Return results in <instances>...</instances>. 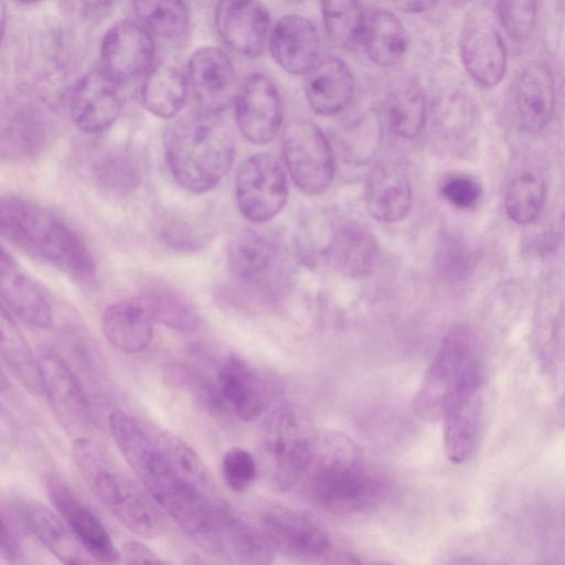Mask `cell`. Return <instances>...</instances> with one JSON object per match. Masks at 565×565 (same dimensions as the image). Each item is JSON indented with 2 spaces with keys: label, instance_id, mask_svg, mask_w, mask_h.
Masks as SVG:
<instances>
[{
  "label": "cell",
  "instance_id": "cell-1",
  "mask_svg": "<svg viewBox=\"0 0 565 565\" xmlns=\"http://www.w3.org/2000/svg\"><path fill=\"white\" fill-rule=\"evenodd\" d=\"M111 437L148 494L200 546L221 553L218 522L222 502L184 479L167 458L157 439L128 414L108 417Z\"/></svg>",
  "mask_w": 565,
  "mask_h": 565
},
{
  "label": "cell",
  "instance_id": "cell-2",
  "mask_svg": "<svg viewBox=\"0 0 565 565\" xmlns=\"http://www.w3.org/2000/svg\"><path fill=\"white\" fill-rule=\"evenodd\" d=\"M300 482L317 504L333 512L367 510L387 491L385 481L367 466L356 444L333 430H313Z\"/></svg>",
  "mask_w": 565,
  "mask_h": 565
},
{
  "label": "cell",
  "instance_id": "cell-3",
  "mask_svg": "<svg viewBox=\"0 0 565 565\" xmlns=\"http://www.w3.org/2000/svg\"><path fill=\"white\" fill-rule=\"evenodd\" d=\"M0 230L14 247L76 282L89 285L95 280L96 266L85 241L52 210L21 196H2Z\"/></svg>",
  "mask_w": 565,
  "mask_h": 565
},
{
  "label": "cell",
  "instance_id": "cell-4",
  "mask_svg": "<svg viewBox=\"0 0 565 565\" xmlns=\"http://www.w3.org/2000/svg\"><path fill=\"white\" fill-rule=\"evenodd\" d=\"M169 170L183 189L203 193L231 170L235 143L228 128L205 110L175 120L164 136Z\"/></svg>",
  "mask_w": 565,
  "mask_h": 565
},
{
  "label": "cell",
  "instance_id": "cell-5",
  "mask_svg": "<svg viewBox=\"0 0 565 565\" xmlns=\"http://www.w3.org/2000/svg\"><path fill=\"white\" fill-rule=\"evenodd\" d=\"M73 458L95 495L122 525L143 537L161 533L163 522L156 507L126 475L107 463L93 440L78 443Z\"/></svg>",
  "mask_w": 565,
  "mask_h": 565
},
{
  "label": "cell",
  "instance_id": "cell-6",
  "mask_svg": "<svg viewBox=\"0 0 565 565\" xmlns=\"http://www.w3.org/2000/svg\"><path fill=\"white\" fill-rule=\"evenodd\" d=\"M313 430L294 404H282L266 418L260 450L268 478L279 490H289L301 481L306 470Z\"/></svg>",
  "mask_w": 565,
  "mask_h": 565
},
{
  "label": "cell",
  "instance_id": "cell-7",
  "mask_svg": "<svg viewBox=\"0 0 565 565\" xmlns=\"http://www.w3.org/2000/svg\"><path fill=\"white\" fill-rule=\"evenodd\" d=\"M482 418V375L478 356L459 373L445 397L444 447L454 463L467 461L475 451Z\"/></svg>",
  "mask_w": 565,
  "mask_h": 565
},
{
  "label": "cell",
  "instance_id": "cell-8",
  "mask_svg": "<svg viewBox=\"0 0 565 565\" xmlns=\"http://www.w3.org/2000/svg\"><path fill=\"white\" fill-rule=\"evenodd\" d=\"M476 355V339L467 326L457 324L445 334L413 399V409L419 418L426 422L441 419L449 387Z\"/></svg>",
  "mask_w": 565,
  "mask_h": 565
},
{
  "label": "cell",
  "instance_id": "cell-9",
  "mask_svg": "<svg viewBox=\"0 0 565 565\" xmlns=\"http://www.w3.org/2000/svg\"><path fill=\"white\" fill-rule=\"evenodd\" d=\"M230 276L244 291L269 295L284 280V257L277 243L265 233L246 230L228 245Z\"/></svg>",
  "mask_w": 565,
  "mask_h": 565
},
{
  "label": "cell",
  "instance_id": "cell-10",
  "mask_svg": "<svg viewBox=\"0 0 565 565\" xmlns=\"http://www.w3.org/2000/svg\"><path fill=\"white\" fill-rule=\"evenodd\" d=\"M282 153L295 184L307 194L326 191L334 175L331 147L322 131L309 121L289 125L282 137Z\"/></svg>",
  "mask_w": 565,
  "mask_h": 565
},
{
  "label": "cell",
  "instance_id": "cell-11",
  "mask_svg": "<svg viewBox=\"0 0 565 565\" xmlns=\"http://www.w3.org/2000/svg\"><path fill=\"white\" fill-rule=\"evenodd\" d=\"M239 212L248 221L264 223L285 206L288 183L281 164L270 154L258 153L241 166L235 183Z\"/></svg>",
  "mask_w": 565,
  "mask_h": 565
},
{
  "label": "cell",
  "instance_id": "cell-12",
  "mask_svg": "<svg viewBox=\"0 0 565 565\" xmlns=\"http://www.w3.org/2000/svg\"><path fill=\"white\" fill-rule=\"evenodd\" d=\"M154 52L152 33L139 21L122 20L111 25L103 36L100 70L122 85L150 71Z\"/></svg>",
  "mask_w": 565,
  "mask_h": 565
},
{
  "label": "cell",
  "instance_id": "cell-13",
  "mask_svg": "<svg viewBox=\"0 0 565 565\" xmlns=\"http://www.w3.org/2000/svg\"><path fill=\"white\" fill-rule=\"evenodd\" d=\"M188 85L202 110L218 113L235 103L239 88L235 67L217 46H202L188 62Z\"/></svg>",
  "mask_w": 565,
  "mask_h": 565
},
{
  "label": "cell",
  "instance_id": "cell-14",
  "mask_svg": "<svg viewBox=\"0 0 565 565\" xmlns=\"http://www.w3.org/2000/svg\"><path fill=\"white\" fill-rule=\"evenodd\" d=\"M46 491L56 512L95 562L116 563L121 558L100 519L64 480L51 476Z\"/></svg>",
  "mask_w": 565,
  "mask_h": 565
},
{
  "label": "cell",
  "instance_id": "cell-15",
  "mask_svg": "<svg viewBox=\"0 0 565 565\" xmlns=\"http://www.w3.org/2000/svg\"><path fill=\"white\" fill-rule=\"evenodd\" d=\"M121 85L100 68L76 81L70 92L68 109L72 120L84 132L95 134L110 127L124 107Z\"/></svg>",
  "mask_w": 565,
  "mask_h": 565
},
{
  "label": "cell",
  "instance_id": "cell-16",
  "mask_svg": "<svg viewBox=\"0 0 565 565\" xmlns=\"http://www.w3.org/2000/svg\"><path fill=\"white\" fill-rule=\"evenodd\" d=\"M214 23L222 41L245 57L260 55L271 32L269 12L260 0H220Z\"/></svg>",
  "mask_w": 565,
  "mask_h": 565
},
{
  "label": "cell",
  "instance_id": "cell-17",
  "mask_svg": "<svg viewBox=\"0 0 565 565\" xmlns=\"http://www.w3.org/2000/svg\"><path fill=\"white\" fill-rule=\"evenodd\" d=\"M460 56L467 73L482 87H493L504 76V41L486 15L475 14L467 20L460 38Z\"/></svg>",
  "mask_w": 565,
  "mask_h": 565
},
{
  "label": "cell",
  "instance_id": "cell-18",
  "mask_svg": "<svg viewBox=\"0 0 565 565\" xmlns=\"http://www.w3.org/2000/svg\"><path fill=\"white\" fill-rule=\"evenodd\" d=\"M235 104L237 126L247 140L264 145L276 137L282 121V107L269 78L250 75L241 86Z\"/></svg>",
  "mask_w": 565,
  "mask_h": 565
},
{
  "label": "cell",
  "instance_id": "cell-19",
  "mask_svg": "<svg viewBox=\"0 0 565 565\" xmlns=\"http://www.w3.org/2000/svg\"><path fill=\"white\" fill-rule=\"evenodd\" d=\"M260 525L271 546L291 556L313 559L326 555L331 547L329 535L317 522L291 509H269L263 514Z\"/></svg>",
  "mask_w": 565,
  "mask_h": 565
},
{
  "label": "cell",
  "instance_id": "cell-20",
  "mask_svg": "<svg viewBox=\"0 0 565 565\" xmlns=\"http://www.w3.org/2000/svg\"><path fill=\"white\" fill-rule=\"evenodd\" d=\"M44 394L60 423L71 431L88 428L92 412L81 381L68 364L55 352L40 359Z\"/></svg>",
  "mask_w": 565,
  "mask_h": 565
},
{
  "label": "cell",
  "instance_id": "cell-21",
  "mask_svg": "<svg viewBox=\"0 0 565 565\" xmlns=\"http://www.w3.org/2000/svg\"><path fill=\"white\" fill-rule=\"evenodd\" d=\"M216 385L225 407L242 420H255L268 408V383L250 363L236 354L227 355L221 363Z\"/></svg>",
  "mask_w": 565,
  "mask_h": 565
},
{
  "label": "cell",
  "instance_id": "cell-22",
  "mask_svg": "<svg viewBox=\"0 0 565 565\" xmlns=\"http://www.w3.org/2000/svg\"><path fill=\"white\" fill-rule=\"evenodd\" d=\"M269 51L287 73L307 75L321 60V41L315 24L300 14L282 17L271 29Z\"/></svg>",
  "mask_w": 565,
  "mask_h": 565
},
{
  "label": "cell",
  "instance_id": "cell-23",
  "mask_svg": "<svg viewBox=\"0 0 565 565\" xmlns=\"http://www.w3.org/2000/svg\"><path fill=\"white\" fill-rule=\"evenodd\" d=\"M14 511L32 535L60 562L64 564L95 562L62 516L46 505L34 500L20 499L14 502Z\"/></svg>",
  "mask_w": 565,
  "mask_h": 565
},
{
  "label": "cell",
  "instance_id": "cell-24",
  "mask_svg": "<svg viewBox=\"0 0 565 565\" xmlns=\"http://www.w3.org/2000/svg\"><path fill=\"white\" fill-rule=\"evenodd\" d=\"M0 290L2 307L10 315L34 328L51 326L52 308L46 295L6 250L0 260Z\"/></svg>",
  "mask_w": 565,
  "mask_h": 565
},
{
  "label": "cell",
  "instance_id": "cell-25",
  "mask_svg": "<svg viewBox=\"0 0 565 565\" xmlns=\"http://www.w3.org/2000/svg\"><path fill=\"white\" fill-rule=\"evenodd\" d=\"M365 205L373 218L382 223L403 220L412 206V185L404 168L393 161L375 163L367 173Z\"/></svg>",
  "mask_w": 565,
  "mask_h": 565
},
{
  "label": "cell",
  "instance_id": "cell-26",
  "mask_svg": "<svg viewBox=\"0 0 565 565\" xmlns=\"http://www.w3.org/2000/svg\"><path fill=\"white\" fill-rule=\"evenodd\" d=\"M518 121L522 130L537 134L550 124L555 108V84L550 67L531 62L522 71L515 93Z\"/></svg>",
  "mask_w": 565,
  "mask_h": 565
},
{
  "label": "cell",
  "instance_id": "cell-27",
  "mask_svg": "<svg viewBox=\"0 0 565 565\" xmlns=\"http://www.w3.org/2000/svg\"><path fill=\"white\" fill-rule=\"evenodd\" d=\"M150 313L139 297L111 303L102 317L106 339L120 352L137 354L146 350L153 337Z\"/></svg>",
  "mask_w": 565,
  "mask_h": 565
},
{
  "label": "cell",
  "instance_id": "cell-28",
  "mask_svg": "<svg viewBox=\"0 0 565 565\" xmlns=\"http://www.w3.org/2000/svg\"><path fill=\"white\" fill-rule=\"evenodd\" d=\"M353 92L352 73L340 58H321L307 74L305 93L317 114L331 116L342 111L351 102Z\"/></svg>",
  "mask_w": 565,
  "mask_h": 565
},
{
  "label": "cell",
  "instance_id": "cell-29",
  "mask_svg": "<svg viewBox=\"0 0 565 565\" xmlns=\"http://www.w3.org/2000/svg\"><path fill=\"white\" fill-rule=\"evenodd\" d=\"M376 256L377 246L373 234L358 223L341 226L328 248V257L333 268L351 278L369 276Z\"/></svg>",
  "mask_w": 565,
  "mask_h": 565
},
{
  "label": "cell",
  "instance_id": "cell-30",
  "mask_svg": "<svg viewBox=\"0 0 565 565\" xmlns=\"http://www.w3.org/2000/svg\"><path fill=\"white\" fill-rule=\"evenodd\" d=\"M361 42L376 65L397 64L409 46V35L401 20L388 11L377 10L366 17Z\"/></svg>",
  "mask_w": 565,
  "mask_h": 565
},
{
  "label": "cell",
  "instance_id": "cell-31",
  "mask_svg": "<svg viewBox=\"0 0 565 565\" xmlns=\"http://www.w3.org/2000/svg\"><path fill=\"white\" fill-rule=\"evenodd\" d=\"M0 352L7 367L25 390L34 395L44 394L40 360L34 356L12 315L3 307L0 319Z\"/></svg>",
  "mask_w": 565,
  "mask_h": 565
},
{
  "label": "cell",
  "instance_id": "cell-32",
  "mask_svg": "<svg viewBox=\"0 0 565 565\" xmlns=\"http://www.w3.org/2000/svg\"><path fill=\"white\" fill-rule=\"evenodd\" d=\"M188 79L171 65L158 64L146 74L141 86L145 108L160 118H173L183 108L188 95Z\"/></svg>",
  "mask_w": 565,
  "mask_h": 565
},
{
  "label": "cell",
  "instance_id": "cell-33",
  "mask_svg": "<svg viewBox=\"0 0 565 565\" xmlns=\"http://www.w3.org/2000/svg\"><path fill=\"white\" fill-rule=\"evenodd\" d=\"M221 553L245 564L270 562L273 546L264 533L253 529L241 520L225 504L220 514Z\"/></svg>",
  "mask_w": 565,
  "mask_h": 565
},
{
  "label": "cell",
  "instance_id": "cell-34",
  "mask_svg": "<svg viewBox=\"0 0 565 565\" xmlns=\"http://www.w3.org/2000/svg\"><path fill=\"white\" fill-rule=\"evenodd\" d=\"M477 109L469 98L460 94L444 97L434 113L436 135L448 146L461 149L472 142L477 129Z\"/></svg>",
  "mask_w": 565,
  "mask_h": 565
},
{
  "label": "cell",
  "instance_id": "cell-35",
  "mask_svg": "<svg viewBox=\"0 0 565 565\" xmlns=\"http://www.w3.org/2000/svg\"><path fill=\"white\" fill-rule=\"evenodd\" d=\"M384 109L391 129L401 138L413 139L425 126V97L413 83H403L393 88L385 99Z\"/></svg>",
  "mask_w": 565,
  "mask_h": 565
},
{
  "label": "cell",
  "instance_id": "cell-36",
  "mask_svg": "<svg viewBox=\"0 0 565 565\" xmlns=\"http://www.w3.org/2000/svg\"><path fill=\"white\" fill-rule=\"evenodd\" d=\"M321 15L337 46L349 49L361 42L367 17L361 0H321Z\"/></svg>",
  "mask_w": 565,
  "mask_h": 565
},
{
  "label": "cell",
  "instance_id": "cell-37",
  "mask_svg": "<svg viewBox=\"0 0 565 565\" xmlns=\"http://www.w3.org/2000/svg\"><path fill=\"white\" fill-rule=\"evenodd\" d=\"M131 3L139 22L157 36L178 39L189 28L184 0H131Z\"/></svg>",
  "mask_w": 565,
  "mask_h": 565
},
{
  "label": "cell",
  "instance_id": "cell-38",
  "mask_svg": "<svg viewBox=\"0 0 565 565\" xmlns=\"http://www.w3.org/2000/svg\"><path fill=\"white\" fill-rule=\"evenodd\" d=\"M152 320L180 332L194 331L200 316L183 297L167 288H153L138 296Z\"/></svg>",
  "mask_w": 565,
  "mask_h": 565
},
{
  "label": "cell",
  "instance_id": "cell-39",
  "mask_svg": "<svg viewBox=\"0 0 565 565\" xmlns=\"http://www.w3.org/2000/svg\"><path fill=\"white\" fill-rule=\"evenodd\" d=\"M157 440L177 471L194 487L215 498V483L209 468L199 454L181 437L163 431Z\"/></svg>",
  "mask_w": 565,
  "mask_h": 565
},
{
  "label": "cell",
  "instance_id": "cell-40",
  "mask_svg": "<svg viewBox=\"0 0 565 565\" xmlns=\"http://www.w3.org/2000/svg\"><path fill=\"white\" fill-rule=\"evenodd\" d=\"M545 183L537 174L524 171L509 184L504 207L508 216L518 224L533 223L543 209Z\"/></svg>",
  "mask_w": 565,
  "mask_h": 565
},
{
  "label": "cell",
  "instance_id": "cell-41",
  "mask_svg": "<svg viewBox=\"0 0 565 565\" xmlns=\"http://www.w3.org/2000/svg\"><path fill=\"white\" fill-rule=\"evenodd\" d=\"M93 177L104 190L114 194L134 191L142 179L138 159L127 151H111L100 157L93 166Z\"/></svg>",
  "mask_w": 565,
  "mask_h": 565
},
{
  "label": "cell",
  "instance_id": "cell-42",
  "mask_svg": "<svg viewBox=\"0 0 565 565\" xmlns=\"http://www.w3.org/2000/svg\"><path fill=\"white\" fill-rule=\"evenodd\" d=\"M477 255L462 237L446 233L440 236L434 256L437 276L447 284L469 278L476 268Z\"/></svg>",
  "mask_w": 565,
  "mask_h": 565
},
{
  "label": "cell",
  "instance_id": "cell-43",
  "mask_svg": "<svg viewBox=\"0 0 565 565\" xmlns=\"http://www.w3.org/2000/svg\"><path fill=\"white\" fill-rule=\"evenodd\" d=\"M164 380L170 386L189 393L206 409L225 408L217 385L191 366L182 363L169 364L164 370Z\"/></svg>",
  "mask_w": 565,
  "mask_h": 565
},
{
  "label": "cell",
  "instance_id": "cell-44",
  "mask_svg": "<svg viewBox=\"0 0 565 565\" xmlns=\"http://www.w3.org/2000/svg\"><path fill=\"white\" fill-rule=\"evenodd\" d=\"M539 0H498V12L505 32L515 41L526 40L533 32Z\"/></svg>",
  "mask_w": 565,
  "mask_h": 565
},
{
  "label": "cell",
  "instance_id": "cell-45",
  "mask_svg": "<svg viewBox=\"0 0 565 565\" xmlns=\"http://www.w3.org/2000/svg\"><path fill=\"white\" fill-rule=\"evenodd\" d=\"M221 467L225 483L237 493L249 489L257 477L254 456L242 447L230 448L222 458Z\"/></svg>",
  "mask_w": 565,
  "mask_h": 565
},
{
  "label": "cell",
  "instance_id": "cell-46",
  "mask_svg": "<svg viewBox=\"0 0 565 565\" xmlns=\"http://www.w3.org/2000/svg\"><path fill=\"white\" fill-rule=\"evenodd\" d=\"M440 195L459 210L475 209L482 198V186L471 175L455 173L447 175L439 185Z\"/></svg>",
  "mask_w": 565,
  "mask_h": 565
},
{
  "label": "cell",
  "instance_id": "cell-47",
  "mask_svg": "<svg viewBox=\"0 0 565 565\" xmlns=\"http://www.w3.org/2000/svg\"><path fill=\"white\" fill-rule=\"evenodd\" d=\"M159 232L162 241L175 249L194 250L205 241L203 230L195 222L179 216L163 221Z\"/></svg>",
  "mask_w": 565,
  "mask_h": 565
},
{
  "label": "cell",
  "instance_id": "cell-48",
  "mask_svg": "<svg viewBox=\"0 0 565 565\" xmlns=\"http://www.w3.org/2000/svg\"><path fill=\"white\" fill-rule=\"evenodd\" d=\"M0 551L1 556L9 563H20L23 557V550L9 516L1 512Z\"/></svg>",
  "mask_w": 565,
  "mask_h": 565
},
{
  "label": "cell",
  "instance_id": "cell-49",
  "mask_svg": "<svg viewBox=\"0 0 565 565\" xmlns=\"http://www.w3.org/2000/svg\"><path fill=\"white\" fill-rule=\"evenodd\" d=\"M121 558L127 564H167L153 550L141 542L128 541L121 545Z\"/></svg>",
  "mask_w": 565,
  "mask_h": 565
},
{
  "label": "cell",
  "instance_id": "cell-50",
  "mask_svg": "<svg viewBox=\"0 0 565 565\" xmlns=\"http://www.w3.org/2000/svg\"><path fill=\"white\" fill-rule=\"evenodd\" d=\"M399 10L408 13H418L430 9L436 0H391Z\"/></svg>",
  "mask_w": 565,
  "mask_h": 565
},
{
  "label": "cell",
  "instance_id": "cell-51",
  "mask_svg": "<svg viewBox=\"0 0 565 565\" xmlns=\"http://www.w3.org/2000/svg\"><path fill=\"white\" fill-rule=\"evenodd\" d=\"M553 233L555 238L556 252H559L563 255H565V215L561 217L556 227L553 228Z\"/></svg>",
  "mask_w": 565,
  "mask_h": 565
},
{
  "label": "cell",
  "instance_id": "cell-52",
  "mask_svg": "<svg viewBox=\"0 0 565 565\" xmlns=\"http://www.w3.org/2000/svg\"><path fill=\"white\" fill-rule=\"evenodd\" d=\"M114 0H79L87 9L98 10L108 7Z\"/></svg>",
  "mask_w": 565,
  "mask_h": 565
},
{
  "label": "cell",
  "instance_id": "cell-53",
  "mask_svg": "<svg viewBox=\"0 0 565 565\" xmlns=\"http://www.w3.org/2000/svg\"><path fill=\"white\" fill-rule=\"evenodd\" d=\"M456 7H463L469 3L471 0H449Z\"/></svg>",
  "mask_w": 565,
  "mask_h": 565
},
{
  "label": "cell",
  "instance_id": "cell-54",
  "mask_svg": "<svg viewBox=\"0 0 565 565\" xmlns=\"http://www.w3.org/2000/svg\"><path fill=\"white\" fill-rule=\"evenodd\" d=\"M14 1H17L19 3H23V4H29V3H34L39 0H14Z\"/></svg>",
  "mask_w": 565,
  "mask_h": 565
}]
</instances>
